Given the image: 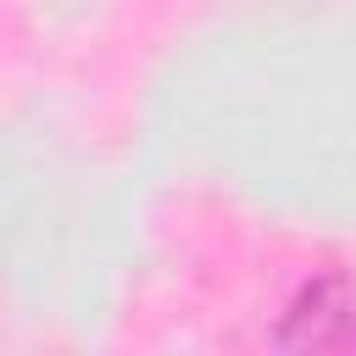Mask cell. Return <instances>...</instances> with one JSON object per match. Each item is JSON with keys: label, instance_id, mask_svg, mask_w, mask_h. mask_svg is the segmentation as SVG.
<instances>
[{"label": "cell", "instance_id": "obj_1", "mask_svg": "<svg viewBox=\"0 0 356 356\" xmlns=\"http://www.w3.org/2000/svg\"><path fill=\"white\" fill-rule=\"evenodd\" d=\"M273 345H284V350H356V273L312 278L289 300Z\"/></svg>", "mask_w": 356, "mask_h": 356}]
</instances>
